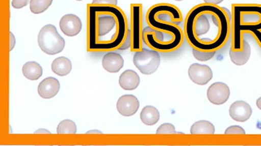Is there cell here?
<instances>
[{"label":"cell","instance_id":"cell-1","mask_svg":"<svg viewBox=\"0 0 261 146\" xmlns=\"http://www.w3.org/2000/svg\"><path fill=\"white\" fill-rule=\"evenodd\" d=\"M184 22L185 39L197 50L219 51L231 37V12L218 5H196Z\"/></svg>","mask_w":261,"mask_h":146},{"label":"cell","instance_id":"cell-2","mask_svg":"<svg viewBox=\"0 0 261 146\" xmlns=\"http://www.w3.org/2000/svg\"><path fill=\"white\" fill-rule=\"evenodd\" d=\"M231 44L230 49L240 50L244 37L250 34L261 49V4L231 5Z\"/></svg>","mask_w":261,"mask_h":146},{"label":"cell","instance_id":"cell-3","mask_svg":"<svg viewBox=\"0 0 261 146\" xmlns=\"http://www.w3.org/2000/svg\"><path fill=\"white\" fill-rule=\"evenodd\" d=\"M38 44L43 52L49 55L59 54L64 49L65 41L55 25H44L38 35Z\"/></svg>","mask_w":261,"mask_h":146},{"label":"cell","instance_id":"cell-4","mask_svg":"<svg viewBox=\"0 0 261 146\" xmlns=\"http://www.w3.org/2000/svg\"><path fill=\"white\" fill-rule=\"evenodd\" d=\"M147 23H168L179 25L184 21L181 10L173 5H154L147 15Z\"/></svg>","mask_w":261,"mask_h":146},{"label":"cell","instance_id":"cell-5","mask_svg":"<svg viewBox=\"0 0 261 146\" xmlns=\"http://www.w3.org/2000/svg\"><path fill=\"white\" fill-rule=\"evenodd\" d=\"M133 63L141 73L144 75H151L159 69L161 64V56L158 51L142 49L136 51Z\"/></svg>","mask_w":261,"mask_h":146},{"label":"cell","instance_id":"cell-6","mask_svg":"<svg viewBox=\"0 0 261 146\" xmlns=\"http://www.w3.org/2000/svg\"><path fill=\"white\" fill-rule=\"evenodd\" d=\"M125 22H126V20L124 15L118 10H116L115 15H99L96 20V24L93 23L90 24L91 32L93 31V34H91V36L96 34L97 37H104L110 32H112L116 25L125 23Z\"/></svg>","mask_w":261,"mask_h":146},{"label":"cell","instance_id":"cell-7","mask_svg":"<svg viewBox=\"0 0 261 146\" xmlns=\"http://www.w3.org/2000/svg\"><path fill=\"white\" fill-rule=\"evenodd\" d=\"M132 32H130L132 41V50H142V43L143 41V29L142 26V6L132 5Z\"/></svg>","mask_w":261,"mask_h":146},{"label":"cell","instance_id":"cell-8","mask_svg":"<svg viewBox=\"0 0 261 146\" xmlns=\"http://www.w3.org/2000/svg\"><path fill=\"white\" fill-rule=\"evenodd\" d=\"M188 75L194 83L199 85H206L214 77L210 67L198 63H194L190 65L188 70Z\"/></svg>","mask_w":261,"mask_h":146},{"label":"cell","instance_id":"cell-9","mask_svg":"<svg viewBox=\"0 0 261 146\" xmlns=\"http://www.w3.org/2000/svg\"><path fill=\"white\" fill-rule=\"evenodd\" d=\"M229 96V87L224 82H214L207 89V99L214 105H222L228 100Z\"/></svg>","mask_w":261,"mask_h":146},{"label":"cell","instance_id":"cell-10","mask_svg":"<svg viewBox=\"0 0 261 146\" xmlns=\"http://www.w3.org/2000/svg\"><path fill=\"white\" fill-rule=\"evenodd\" d=\"M60 27L62 32L67 37H75L82 31V20L77 15L68 14L61 18L60 21Z\"/></svg>","mask_w":261,"mask_h":146},{"label":"cell","instance_id":"cell-11","mask_svg":"<svg viewBox=\"0 0 261 146\" xmlns=\"http://www.w3.org/2000/svg\"><path fill=\"white\" fill-rule=\"evenodd\" d=\"M117 109L123 116H133L140 109L138 99L134 95L122 96L117 102Z\"/></svg>","mask_w":261,"mask_h":146},{"label":"cell","instance_id":"cell-12","mask_svg":"<svg viewBox=\"0 0 261 146\" xmlns=\"http://www.w3.org/2000/svg\"><path fill=\"white\" fill-rule=\"evenodd\" d=\"M228 112L234 121L245 123L251 118L252 109L246 101H237L230 106Z\"/></svg>","mask_w":261,"mask_h":146},{"label":"cell","instance_id":"cell-13","mask_svg":"<svg viewBox=\"0 0 261 146\" xmlns=\"http://www.w3.org/2000/svg\"><path fill=\"white\" fill-rule=\"evenodd\" d=\"M61 84L58 80L53 77L44 79L38 86V94L44 99L55 97L59 92Z\"/></svg>","mask_w":261,"mask_h":146},{"label":"cell","instance_id":"cell-14","mask_svg":"<svg viewBox=\"0 0 261 146\" xmlns=\"http://www.w3.org/2000/svg\"><path fill=\"white\" fill-rule=\"evenodd\" d=\"M103 68L111 73H117L123 68L124 60L121 54L116 52H109L102 58Z\"/></svg>","mask_w":261,"mask_h":146},{"label":"cell","instance_id":"cell-15","mask_svg":"<svg viewBox=\"0 0 261 146\" xmlns=\"http://www.w3.org/2000/svg\"><path fill=\"white\" fill-rule=\"evenodd\" d=\"M251 56V47L246 40L243 41V47L240 50L230 49V60L237 66H243L246 64Z\"/></svg>","mask_w":261,"mask_h":146},{"label":"cell","instance_id":"cell-16","mask_svg":"<svg viewBox=\"0 0 261 146\" xmlns=\"http://www.w3.org/2000/svg\"><path fill=\"white\" fill-rule=\"evenodd\" d=\"M140 78L138 74L132 70H127L119 78V85L126 91H134L140 85Z\"/></svg>","mask_w":261,"mask_h":146},{"label":"cell","instance_id":"cell-17","mask_svg":"<svg viewBox=\"0 0 261 146\" xmlns=\"http://www.w3.org/2000/svg\"><path fill=\"white\" fill-rule=\"evenodd\" d=\"M51 68L53 73L56 75L61 77L66 76L71 72V62L68 58L60 56L53 62Z\"/></svg>","mask_w":261,"mask_h":146},{"label":"cell","instance_id":"cell-18","mask_svg":"<svg viewBox=\"0 0 261 146\" xmlns=\"http://www.w3.org/2000/svg\"><path fill=\"white\" fill-rule=\"evenodd\" d=\"M142 123L148 126H152L159 123L160 113L157 108L152 106H146L142 109L140 114Z\"/></svg>","mask_w":261,"mask_h":146},{"label":"cell","instance_id":"cell-19","mask_svg":"<svg viewBox=\"0 0 261 146\" xmlns=\"http://www.w3.org/2000/svg\"><path fill=\"white\" fill-rule=\"evenodd\" d=\"M22 72L24 76L30 80H37L42 77V66L36 62H28L23 66Z\"/></svg>","mask_w":261,"mask_h":146},{"label":"cell","instance_id":"cell-20","mask_svg":"<svg viewBox=\"0 0 261 146\" xmlns=\"http://www.w3.org/2000/svg\"><path fill=\"white\" fill-rule=\"evenodd\" d=\"M216 129L214 125L206 120L196 122L190 128L192 135H214Z\"/></svg>","mask_w":261,"mask_h":146},{"label":"cell","instance_id":"cell-21","mask_svg":"<svg viewBox=\"0 0 261 146\" xmlns=\"http://www.w3.org/2000/svg\"><path fill=\"white\" fill-rule=\"evenodd\" d=\"M53 0H31L30 10L34 14L45 12L53 3Z\"/></svg>","mask_w":261,"mask_h":146},{"label":"cell","instance_id":"cell-22","mask_svg":"<svg viewBox=\"0 0 261 146\" xmlns=\"http://www.w3.org/2000/svg\"><path fill=\"white\" fill-rule=\"evenodd\" d=\"M76 132V125L70 120H63L57 128L58 134H75Z\"/></svg>","mask_w":261,"mask_h":146},{"label":"cell","instance_id":"cell-23","mask_svg":"<svg viewBox=\"0 0 261 146\" xmlns=\"http://www.w3.org/2000/svg\"><path fill=\"white\" fill-rule=\"evenodd\" d=\"M192 49V54L196 60L200 62H206L211 60L216 54V51H204Z\"/></svg>","mask_w":261,"mask_h":146},{"label":"cell","instance_id":"cell-24","mask_svg":"<svg viewBox=\"0 0 261 146\" xmlns=\"http://www.w3.org/2000/svg\"><path fill=\"white\" fill-rule=\"evenodd\" d=\"M157 134H177L174 125L171 123H165L161 125V126L158 128Z\"/></svg>","mask_w":261,"mask_h":146},{"label":"cell","instance_id":"cell-25","mask_svg":"<svg viewBox=\"0 0 261 146\" xmlns=\"http://www.w3.org/2000/svg\"><path fill=\"white\" fill-rule=\"evenodd\" d=\"M224 134L226 135H245V130L242 127L238 125H233V126L228 127L225 130Z\"/></svg>","mask_w":261,"mask_h":146},{"label":"cell","instance_id":"cell-26","mask_svg":"<svg viewBox=\"0 0 261 146\" xmlns=\"http://www.w3.org/2000/svg\"><path fill=\"white\" fill-rule=\"evenodd\" d=\"M29 0H13L12 6L15 9H20L29 4Z\"/></svg>","mask_w":261,"mask_h":146},{"label":"cell","instance_id":"cell-27","mask_svg":"<svg viewBox=\"0 0 261 146\" xmlns=\"http://www.w3.org/2000/svg\"><path fill=\"white\" fill-rule=\"evenodd\" d=\"M92 5H111L117 6L118 0H93Z\"/></svg>","mask_w":261,"mask_h":146},{"label":"cell","instance_id":"cell-28","mask_svg":"<svg viewBox=\"0 0 261 146\" xmlns=\"http://www.w3.org/2000/svg\"><path fill=\"white\" fill-rule=\"evenodd\" d=\"M223 2H224V0H204V3L214 5H219Z\"/></svg>","mask_w":261,"mask_h":146},{"label":"cell","instance_id":"cell-29","mask_svg":"<svg viewBox=\"0 0 261 146\" xmlns=\"http://www.w3.org/2000/svg\"><path fill=\"white\" fill-rule=\"evenodd\" d=\"M256 105L257 107L259 109L261 110V97L257 99L256 101Z\"/></svg>","mask_w":261,"mask_h":146},{"label":"cell","instance_id":"cell-30","mask_svg":"<svg viewBox=\"0 0 261 146\" xmlns=\"http://www.w3.org/2000/svg\"><path fill=\"white\" fill-rule=\"evenodd\" d=\"M175 1L181 2L184 1V0H175Z\"/></svg>","mask_w":261,"mask_h":146},{"label":"cell","instance_id":"cell-31","mask_svg":"<svg viewBox=\"0 0 261 146\" xmlns=\"http://www.w3.org/2000/svg\"><path fill=\"white\" fill-rule=\"evenodd\" d=\"M77 1H82V0H77Z\"/></svg>","mask_w":261,"mask_h":146}]
</instances>
